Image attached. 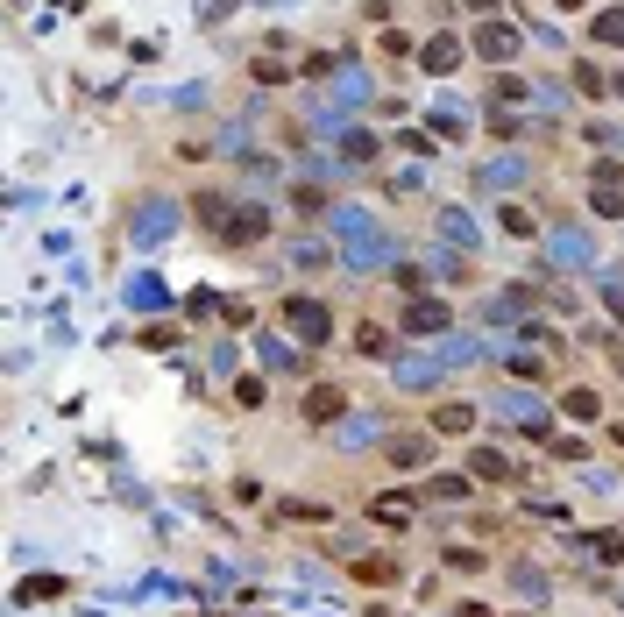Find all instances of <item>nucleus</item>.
I'll return each mask as SVG.
<instances>
[{"instance_id": "1", "label": "nucleus", "mask_w": 624, "mask_h": 617, "mask_svg": "<svg viewBox=\"0 0 624 617\" xmlns=\"http://www.w3.org/2000/svg\"><path fill=\"white\" fill-rule=\"evenodd\" d=\"M334 235L348 242V256H355V263H383V256H398V235H383V227H376L362 206H341V213H334Z\"/></svg>"}, {"instance_id": "2", "label": "nucleus", "mask_w": 624, "mask_h": 617, "mask_svg": "<svg viewBox=\"0 0 624 617\" xmlns=\"http://www.w3.org/2000/svg\"><path fill=\"white\" fill-rule=\"evenodd\" d=\"M277 320H284L305 348H327V341H334V313H327L320 298H284V305H277Z\"/></svg>"}, {"instance_id": "3", "label": "nucleus", "mask_w": 624, "mask_h": 617, "mask_svg": "<svg viewBox=\"0 0 624 617\" xmlns=\"http://www.w3.org/2000/svg\"><path fill=\"white\" fill-rule=\"evenodd\" d=\"M468 50H476V57H483V64H497V71H504V64H511V57H518V50H525V36H518V29H511V22H483V29H476V36H468Z\"/></svg>"}, {"instance_id": "4", "label": "nucleus", "mask_w": 624, "mask_h": 617, "mask_svg": "<svg viewBox=\"0 0 624 617\" xmlns=\"http://www.w3.org/2000/svg\"><path fill=\"white\" fill-rule=\"evenodd\" d=\"M263 235H270V206L249 199V206H234V220L220 227V249H256Z\"/></svg>"}, {"instance_id": "5", "label": "nucleus", "mask_w": 624, "mask_h": 617, "mask_svg": "<svg viewBox=\"0 0 624 617\" xmlns=\"http://www.w3.org/2000/svg\"><path fill=\"white\" fill-rule=\"evenodd\" d=\"M461 57H468V43L440 29V36H426V43H419V57H412V64H419V71H433V79H447V71H454Z\"/></svg>"}, {"instance_id": "6", "label": "nucleus", "mask_w": 624, "mask_h": 617, "mask_svg": "<svg viewBox=\"0 0 624 617\" xmlns=\"http://www.w3.org/2000/svg\"><path fill=\"white\" fill-rule=\"evenodd\" d=\"M383 461H390V469H426V461H433V440H426V433H398V440H383Z\"/></svg>"}, {"instance_id": "7", "label": "nucleus", "mask_w": 624, "mask_h": 617, "mask_svg": "<svg viewBox=\"0 0 624 617\" xmlns=\"http://www.w3.org/2000/svg\"><path fill=\"white\" fill-rule=\"evenodd\" d=\"M490 412H497V419H511V426H525V433H539V426H546V405H539V398H525V391H504Z\"/></svg>"}, {"instance_id": "8", "label": "nucleus", "mask_w": 624, "mask_h": 617, "mask_svg": "<svg viewBox=\"0 0 624 617\" xmlns=\"http://www.w3.org/2000/svg\"><path fill=\"white\" fill-rule=\"evenodd\" d=\"M348 412V391H341V383H312V391H305V419L312 426H327V419H341Z\"/></svg>"}, {"instance_id": "9", "label": "nucleus", "mask_w": 624, "mask_h": 617, "mask_svg": "<svg viewBox=\"0 0 624 617\" xmlns=\"http://www.w3.org/2000/svg\"><path fill=\"white\" fill-rule=\"evenodd\" d=\"M398 575H405V568L390 561V554H362V561H355V582H369V589H383V582L398 589Z\"/></svg>"}, {"instance_id": "10", "label": "nucleus", "mask_w": 624, "mask_h": 617, "mask_svg": "<svg viewBox=\"0 0 624 617\" xmlns=\"http://www.w3.org/2000/svg\"><path fill=\"white\" fill-rule=\"evenodd\" d=\"M468 469H476L483 483H518V461H504L497 447H476V461H468Z\"/></svg>"}, {"instance_id": "11", "label": "nucleus", "mask_w": 624, "mask_h": 617, "mask_svg": "<svg viewBox=\"0 0 624 617\" xmlns=\"http://www.w3.org/2000/svg\"><path fill=\"white\" fill-rule=\"evenodd\" d=\"M497 227H504L511 242H532V235H539V220H532V213H525L518 199H504V206H497Z\"/></svg>"}, {"instance_id": "12", "label": "nucleus", "mask_w": 624, "mask_h": 617, "mask_svg": "<svg viewBox=\"0 0 624 617\" xmlns=\"http://www.w3.org/2000/svg\"><path fill=\"white\" fill-rule=\"evenodd\" d=\"M483 185H490V192H518V185H525V164H518V157H497V164H483Z\"/></svg>"}, {"instance_id": "13", "label": "nucleus", "mask_w": 624, "mask_h": 617, "mask_svg": "<svg viewBox=\"0 0 624 617\" xmlns=\"http://www.w3.org/2000/svg\"><path fill=\"white\" fill-rule=\"evenodd\" d=\"M440 327H447V305H433V298H419L405 313V334H440Z\"/></svg>"}, {"instance_id": "14", "label": "nucleus", "mask_w": 624, "mask_h": 617, "mask_svg": "<svg viewBox=\"0 0 624 617\" xmlns=\"http://www.w3.org/2000/svg\"><path fill=\"white\" fill-rule=\"evenodd\" d=\"M468 426H476L468 405H433V433H468Z\"/></svg>"}, {"instance_id": "15", "label": "nucleus", "mask_w": 624, "mask_h": 617, "mask_svg": "<svg viewBox=\"0 0 624 617\" xmlns=\"http://www.w3.org/2000/svg\"><path fill=\"white\" fill-rule=\"evenodd\" d=\"M589 36H596V43H624V8H603V15L589 22Z\"/></svg>"}, {"instance_id": "16", "label": "nucleus", "mask_w": 624, "mask_h": 617, "mask_svg": "<svg viewBox=\"0 0 624 617\" xmlns=\"http://www.w3.org/2000/svg\"><path fill=\"white\" fill-rule=\"evenodd\" d=\"M561 405H568V419H596V391H582V383H575Z\"/></svg>"}, {"instance_id": "17", "label": "nucleus", "mask_w": 624, "mask_h": 617, "mask_svg": "<svg viewBox=\"0 0 624 617\" xmlns=\"http://www.w3.org/2000/svg\"><path fill=\"white\" fill-rule=\"evenodd\" d=\"M341 157H348V164H369V157H376V142H369V135H348V142H341Z\"/></svg>"}, {"instance_id": "18", "label": "nucleus", "mask_w": 624, "mask_h": 617, "mask_svg": "<svg viewBox=\"0 0 624 617\" xmlns=\"http://www.w3.org/2000/svg\"><path fill=\"white\" fill-rule=\"evenodd\" d=\"M447 568H454V575H483V554H468V547H454V554H447Z\"/></svg>"}, {"instance_id": "19", "label": "nucleus", "mask_w": 624, "mask_h": 617, "mask_svg": "<svg viewBox=\"0 0 624 617\" xmlns=\"http://www.w3.org/2000/svg\"><path fill=\"white\" fill-rule=\"evenodd\" d=\"M589 206H596V213H603V220H624V192H596V199H589Z\"/></svg>"}, {"instance_id": "20", "label": "nucleus", "mask_w": 624, "mask_h": 617, "mask_svg": "<svg viewBox=\"0 0 624 617\" xmlns=\"http://www.w3.org/2000/svg\"><path fill=\"white\" fill-rule=\"evenodd\" d=\"M575 86H582V93L596 100V93H603V71H596V64H575Z\"/></svg>"}, {"instance_id": "21", "label": "nucleus", "mask_w": 624, "mask_h": 617, "mask_svg": "<svg viewBox=\"0 0 624 617\" xmlns=\"http://www.w3.org/2000/svg\"><path fill=\"white\" fill-rule=\"evenodd\" d=\"M291 199H298V206H305V213H327V192H320V185H298V192H291Z\"/></svg>"}, {"instance_id": "22", "label": "nucleus", "mask_w": 624, "mask_h": 617, "mask_svg": "<svg viewBox=\"0 0 624 617\" xmlns=\"http://www.w3.org/2000/svg\"><path fill=\"white\" fill-rule=\"evenodd\" d=\"M554 8H561V15H575V8H582V0H554Z\"/></svg>"}]
</instances>
